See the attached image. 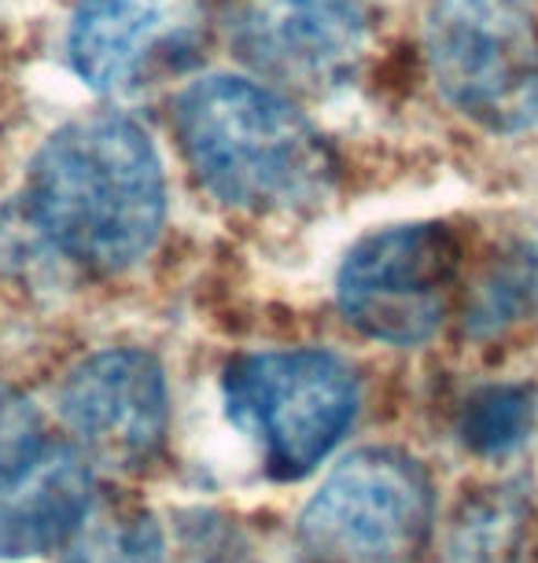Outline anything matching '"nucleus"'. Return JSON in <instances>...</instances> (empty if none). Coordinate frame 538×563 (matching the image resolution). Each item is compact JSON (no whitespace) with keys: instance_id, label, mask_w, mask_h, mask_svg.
Wrapping results in <instances>:
<instances>
[{"instance_id":"39448f33","label":"nucleus","mask_w":538,"mask_h":563,"mask_svg":"<svg viewBox=\"0 0 538 563\" xmlns=\"http://www.w3.org/2000/svg\"><path fill=\"white\" fill-rule=\"evenodd\" d=\"M436 497L431 479L403 450L343 456L310 497L299 541L314 563H409L425 549Z\"/></svg>"},{"instance_id":"0eeeda50","label":"nucleus","mask_w":538,"mask_h":563,"mask_svg":"<svg viewBox=\"0 0 538 563\" xmlns=\"http://www.w3.org/2000/svg\"><path fill=\"white\" fill-rule=\"evenodd\" d=\"M226 30L240 59L306 92L340 85L365 45L351 0H226Z\"/></svg>"},{"instance_id":"ddd939ff","label":"nucleus","mask_w":538,"mask_h":563,"mask_svg":"<svg viewBox=\"0 0 538 563\" xmlns=\"http://www.w3.org/2000/svg\"><path fill=\"white\" fill-rule=\"evenodd\" d=\"M535 398L524 387H487L461 412V439L476 453H505L531 431Z\"/></svg>"},{"instance_id":"20e7f679","label":"nucleus","mask_w":538,"mask_h":563,"mask_svg":"<svg viewBox=\"0 0 538 563\" xmlns=\"http://www.w3.org/2000/svg\"><path fill=\"white\" fill-rule=\"evenodd\" d=\"M358 384L329 350H262L229 365L226 409L277 479H303L351 428Z\"/></svg>"},{"instance_id":"6e6552de","label":"nucleus","mask_w":538,"mask_h":563,"mask_svg":"<svg viewBox=\"0 0 538 563\" xmlns=\"http://www.w3.org/2000/svg\"><path fill=\"white\" fill-rule=\"evenodd\" d=\"M63 417L103 464L133 467L166 439V376L144 350H103L81 361L63 387Z\"/></svg>"},{"instance_id":"423d86ee","label":"nucleus","mask_w":538,"mask_h":563,"mask_svg":"<svg viewBox=\"0 0 538 563\" xmlns=\"http://www.w3.org/2000/svg\"><path fill=\"white\" fill-rule=\"evenodd\" d=\"M458 240L447 225L380 229L358 240L336 276V299L358 332L414 346L436 335L458 284Z\"/></svg>"},{"instance_id":"9b49d317","label":"nucleus","mask_w":538,"mask_h":563,"mask_svg":"<svg viewBox=\"0 0 538 563\" xmlns=\"http://www.w3.org/2000/svg\"><path fill=\"white\" fill-rule=\"evenodd\" d=\"M63 563H166V541L152 512L125 501H92L67 538Z\"/></svg>"},{"instance_id":"1a4fd4ad","label":"nucleus","mask_w":538,"mask_h":563,"mask_svg":"<svg viewBox=\"0 0 538 563\" xmlns=\"http://www.w3.org/2000/svg\"><path fill=\"white\" fill-rule=\"evenodd\" d=\"M193 37L188 0H78L67 56L81 81L100 92L133 89L155 63Z\"/></svg>"},{"instance_id":"f03ea898","label":"nucleus","mask_w":538,"mask_h":563,"mask_svg":"<svg viewBox=\"0 0 538 563\" xmlns=\"http://www.w3.org/2000/svg\"><path fill=\"white\" fill-rule=\"evenodd\" d=\"M174 119L196 177L226 203L299 210L329 196V141L266 85L210 74L182 92Z\"/></svg>"},{"instance_id":"7ed1b4c3","label":"nucleus","mask_w":538,"mask_h":563,"mask_svg":"<svg viewBox=\"0 0 538 563\" xmlns=\"http://www.w3.org/2000/svg\"><path fill=\"white\" fill-rule=\"evenodd\" d=\"M439 92L494 133L538 122L535 0H436L425 26Z\"/></svg>"},{"instance_id":"9d476101","label":"nucleus","mask_w":538,"mask_h":563,"mask_svg":"<svg viewBox=\"0 0 538 563\" xmlns=\"http://www.w3.org/2000/svg\"><path fill=\"white\" fill-rule=\"evenodd\" d=\"M92 508L89 464L67 445L45 450L19 483L0 490V560L63 545Z\"/></svg>"},{"instance_id":"f8f14e48","label":"nucleus","mask_w":538,"mask_h":563,"mask_svg":"<svg viewBox=\"0 0 538 563\" xmlns=\"http://www.w3.org/2000/svg\"><path fill=\"white\" fill-rule=\"evenodd\" d=\"M520 538V501L491 490L472 501L450 538V563H513Z\"/></svg>"},{"instance_id":"4468645a","label":"nucleus","mask_w":538,"mask_h":563,"mask_svg":"<svg viewBox=\"0 0 538 563\" xmlns=\"http://www.w3.org/2000/svg\"><path fill=\"white\" fill-rule=\"evenodd\" d=\"M45 453V434L34 401L0 384V490L19 483Z\"/></svg>"},{"instance_id":"2eb2a0df","label":"nucleus","mask_w":538,"mask_h":563,"mask_svg":"<svg viewBox=\"0 0 538 563\" xmlns=\"http://www.w3.org/2000/svg\"><path fill=\"white\" fill-rule=\"evenodd\" d=\"M538 291V273L527 262H502L487 280L480 284L476 302H472L469 324L476 335H491L516 321L524 302Z\"/></svg>"},{"instance_id":"f257e3e1","label":"nucleus","mask_w":538,"mask_h":563,"mask_svg":"<svg viewBox=\"0 0 538 563\" xmlns=\"http://www.w3.org/2000/svg\"><path fill=\"white\" fill-rule=\"evenodd\" d=\"M26 214L52 251L89 269H125L166 221L160 152L122 114H92L45 141L26 177Z\"/></svg>"}]
</instances>
